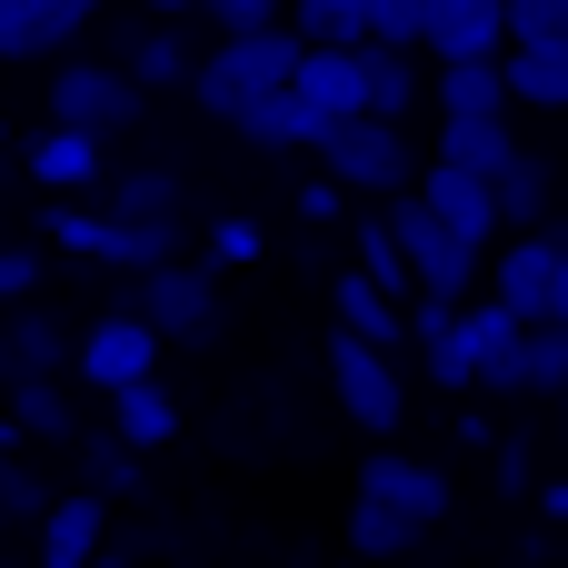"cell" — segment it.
Here are the masks:
<instances>
[{"instance_id": "cell-1", "label": "cell", "mask_w": 568, "mask_h": 568, "mask_svg": "<svg viewBox=\"0 0 568 568\" xmlns=\"http://www.w3.org/2000/svg\"><path fill=\"white\" fill-rule=\"evenodd\" d=\"M320 170L349 190V200H389V190H409L419 180V150H409V120H379V110H339V120H320Z\"/></svg>"}, {"instance_id": "cell-2", "label": "cell", "mask_w": 568, "mask_h": 568, "mask_svg": "<svg viewBox=\"0 0 568 568\" xmlns=\"http://www.w3.org/2000/svg\"><path fill=\"white\" fill-rule=\"evenodd\" d=\"M479 290L509 310V320H568V240L539 220V230H499L479 250Z\"/></svg>"}, {"instance_id": "cell-3", "label": "cell", "mask_w": 568, "mask_h": 568, "mask_svg": "<svg viewBox=\"0 0 568 568\" xmlns=\"http://www.w3.org/2000/svg\"><path fill=\"white\" fill-rule=\"evenodd\" d=\"M290 60H300V30H290V20L220 30V40H210V60H190V90H200V110H210V120H230V110H250L260 90H280V80H290Z\"/></svg>"}, {"instance_id": "cell-4", "label": "cell", "mask_w": 568, "mask_h": 568, "mask_svg": "<svg viewBox=\"0 0 568 568\" xmlns=\"http://www.w3.org/2000/svg\"><path fill=\"white\" fill-rule=\"evenodd\" d=\"M120 310H140L150 329H160V349H210L220 339V280H210V260H150V270H130V300Z\"/></svg>"}, {"instance_id": "cell-5", "label": "cell", "mask_w": 568, "mask_h": 568, "mask_svg": "<svg viewBox=\"0 0 568 568\" xmlns=\"http://www.w3.org/2000/svg\"><path fill=\"white\" fill-rule=\"evenodd\" d=\"M379 220H389V240H399V260H409L419 290H439V300H469V290H479V250H469V240H459L419 190H389Z\"/></svg>"}, {"instance_id": "cell-6", "label": "cell", "mask_w": 568, "mask_h": 568, "mask_svg": "<svg viewBox=\"0 0 568 568\" xmlns=\"http://www.w3.org/2000/svg\"><path fill=\"white\" fill-rule=\"evenodd\" d=\"M140 80L120 70V60H60L50 70V120H70V130H90V140H120V130H140Z\"/></svg>"}, {"instance_id": "cell-7", "label": "cell", "mask_w": 568, "mask_h": 568, "mask_svg": "<svg viewBox=\"0 0 568 568\" xmlns=\"http://www.w3.org/2000/svg\"><path fill=\"white\" fill-rule=\"evenodd\" d=\"M329 389H339V419L349 429H369V439H389L399 419H409V379H399V359L389 349H369V339H329Z\"/></svg>"}, {"instance_id": "cell-8", "label": "cell", "mask_w": 568, "mask_h": 568, "mask_svg": "<svg viewBox=\"0 0 568 568\" xmlns=\"http://www.w3.org/2000/svg\"><path fill=\"white\" fill-rule=\"evenodd\" d=\"M359 499H379V509H399L409 529H449V469H429V459H409V449H369L359 459Z\"/></svg>"}, {"instance_id": "cell-9", "label": "cell", "mask_w": 568, "mask_h": 568, "mask_svg": "<svg viewBox=\"0 0 568 568\" xmlns=\"http://www.w3.org/2000/svg\"><path fill=\"white\" fill-rule=\"evenodd\" d=\"M70 369H80L90 389H120V379H150V369H160V329H150L140 310H110V320H90V329L70 339Z\"/></svg>"}, {"instance_id": "cell-10", "label": "cell", "mask_w": 568, "mask_h": 568, "mask_svg": "<svg viewBox=\"0 0 568 568\" xmlns=\"http://www.w3.org/2000/svg\"><path fill=\"white\" fill-rule=\"evenodd\" d=\"M30 549H40V568H90L100 549H110V499H100V489L40 499V519H30Z\"/></svg>"}, {"instance_id": "cell-11", "label": "cell", "mask_w": 568, "mask_h": 568, "mask_svg": "<svg viewBox=\"0 0 568 568\" xmlns=\"http://www.w3.org/2000/svg\"><path fill=\"white\" fill-rule=\"evenodd\" d=\"M100 20V0H0V60H50Z\"/></svg>"}, {"instance_id": "cell-12", "label": "cell", "mask_w": 568, "mask_h": 568, "mask_svg": "<svg viewBox=\"0 0 568 568\" xmlns=\"http://www.w3.org/2000/svg\"><path fill=\"white\" fill-rule=\"evenodd\" d=\"M100 170H110V140H90L70 120H40L30 150H20V180H40V190H90Z\"/></svg>"}, {"instance_id": "cell-13", "label": "cell", "mask_w": 568, "mask_h": 568, "mask_svg": "<svg viewBox=\"0 0 568 568\" xmlns=\"http://www.w3.org/2000/svg\"><path fill=\"white\" fill-rule=\"evenodd\" d=\"M549 200H559V160L519 140V150L489 170V210H499V230H539V220H549Z\"/></svg>"}, {"instance_id": "cell-14", "label": "cell", "mask_w": 568, "mask_h": 568, "mask_svg": "<svg viewBox=\"0 0 568 568\" xmlns=\"http://www.w3.org/2000/svg\"><path fill=\"white\" fill-rule=\"evenodd\" d=\"M409 190H419V200H429V210H439V220H449L469 250H489V240H499V210H489V180H479V170L419 160V180H409Z\"/></svg>"}, {"instance_id": "cell-15", "label": "cell", "mask_w": 568, "mask_h": 568, "mask_svg": "<svg viewBox=\"0 0 568 568\" xmlns=\"http://www.w3.org/2000/svg\"><path fill=\"white\" fill-rule=\"evenodd\" d=\"M509 30H499V0H429L419 10V60H489Z\"/></svg>"}, {"instance_id": "cell-16", "label": "cell", "mask_w": 568, "mask_h": 568, "mask_svg": "<svg viewBox=\"0 0 568 568\" xmlns=\"http://www.w3.org/2000/svg\"><path fill=\"white\" fill-rule=\"evenodd\" d=\"M509 110H568V40H499Z\"/></svg>"}, {"instance_id": "cell-17", "label": "cell", "mask_w": 568, "mask_h": 568, "mask_svg": "<svg viewBox=\"0 0 568 568\" xmlns=\"http://www.w3.org/2000/svg\"><path fill=\"white\" fill-rule=\"evenodd\" d=\"M349 60H359V110H379V120H409L419 110V50H399V40H349Z\"/></svg>"}, {"instance_id": "cell-18", "label": "cell", "mask_w": 568, "mask_h": 568, "mask_svg": "<svg viewBox=\"0 0 568 568\" xmlns=\"http://www.w3.org/2000/svg\"><path fill=\"white\" fill-rule=\"evenodd\" d=\"M329 310H339V329H349V339H369V349H389V359L409 349V310H399L369 270H339V280H329Z\"/></svg>"}, {"instance_id": "cell-19", "label": "cell", "mask_w": 568, "mask_h": 568, "mask_svg": "<svg viewBox=\"0 0 568 568\" xmlns=\"http://www.w3.org/2000/svg\"><path fill=\"white\" fill-rule=\"evenodd\" d=\"M100 399H110V429H120V439H130L140 459L180 439V399L160 389V369H150V379H120V389H100Z\"/></svg>"}, {"instance_id": "cell-20", "label": "cell", "mask_w": 568, "mask_h": 568, "mask_svg": "<svg viewBox=\"0 0 568 568\" xmlns=\"http://www.w3.org/2000/svg\"><path fill=\"white\" fill-rule=\"evenodd\" d=\"M230 130H240L250 150H310V140H320V110L280 80V90H260L250 110H230Z\"/></svg>"}, {"instance_id": "cell-21", "label": "cell", "mask_w": 568, "mask_h": 568, "mask_svg": "<svg viewBox=\"0 0 568 568\" xmlns=\"http://www.w3.org/2000/svg\"><path fill=\"white\" fill-rule=\"evenodd\" d=\"M509 150H519L509 110H439V160H449V170H479V180H489Z\"/></svg>"}, {"instance_id": "cell-22", "label": "cell", "mask_w": 568, "mask_h": 568, "mask_svg": "<svg viewBox=\"0 0 568 568\" xmlns=\"http://www.w3.org/2000/svg\"><path fill=\"white\" fill-rule=\"evenodd\" d=\"M60 369H70V329L50 310L0 320V379H60Z\"/></svg>"}, {"instance_id": "cell-23", "label": "cell", "mask_w": 568, "mask_h": 568, "mask_svg": "<svg viewBox=\"0 0 568 568\" xmlns=\"http://www.w3.org/2000/svg\"><path fill=\"white\" fill-rule=\"evenodd\" d=\"M90 190H100L110 220H180V210H190V180H180V170H120V180L100 170Z\"/></svg>"}, {"instance_id": "cell-24", "label": "cell", "mask_w": 568, "mask_h": 568, "mask_svg": "<svg viewBox=\"0 0 568 568\" xmlns=\"http://www.w3.org/2000/svg\"><path fill=\"white\" fill-rule=\"evenodd\" d=\"M80 419H70V399H60V379H10V419H0V439H70Z\"/></svg>"}, {"instance_id": "cell-25", "label": "cell", "mask_w": 568, "mask_h": 568, "mask_svg": "<svg viewBox=\"0 0 568 568\" xmlns=\"http://www.w3.org/2000/svg\"><path fill=\"white\" fill-rule=\"evenodd\" d=\"M519 389L529 399L568 389V320H519Z\"/></svg>"}, {"instance_id": "cell-26", "label": "cell", "mask_w": 568, "mask_h": 568, "mask_svg": "<svg viewBox=\"0 0 568 568\" xmlns=\"http://www.w3.org/2000/svg\"><path fill=\"white\" fill-rule=\"evenodd\" d=\"M80 439V429H70ZM80 489H100V499H140V449L120 439V429H90L80 439Z\"/></svg>"}, {"instance_id": "cell-27", "label": "cell", "mask_w": 568, "mask_h": 568, "mask_svg": "<svg viewBox=\"0 0 568 568\" xmlns=\"http://www.w3.org/2000/svg\"><path fill=\"white\" fill-rule=\"evenodd\" d=\"M349 549H359V559H419V549H429V529H409L399 509H379V499H359V489H349Z\"/></svg>"}, {"instance_id": "cell-28", "label": "cell", "mask_w": 568, "mask_h": 568, "mask_svg": "<svg viewBox=\"0 0 568 568\" xmlns=\"http://www.w3.org/2000/svg\"><path fill=\"white\" fill-rule=\"evenodd\" d=\"M120 70H130L140 90H170V80H190V40L160 20V30H140V40H130V60H120Z\"/></svg>"}, {"instance_id": "cell-29", "label": "cell", "mask_w": 568, "mask_h": 568, "mask_svg": "<svg viewBox=\"0 0 568 568\" xmlns=\"http://www.w3.org/2000/svg\"><path fill=\"white\" fill-rule=\"evenodd\" d=\"M359 270L389 290V300H409L419 280H409V260H399V240H389V220H379V200H359Z\"/></svg>"}, {"instance_id": "cell-30", "label": "cell", "mask_w": 568, "mask_h": 568, "mask_svg": "<svg viewBox=\"0 0 568 568\" xmlns=\"http://www.w3.org/2000/svg\"><path fill=\"white\" fill-rule=\"evenodd\" d=\"M359 10H369V0H280V20H290L300 40H359Z\"/></svg>"}, {"instance_id": "cell-31", "label": "cell", "mask_w": 568, "mask_h": 568, "mask_svg": "<svg viewBox=\"0 0 568 568\" xmlns=\"http://www.w3.org/2000/svg\"><path fill=\"white\" fill-rule=\"evenodd\" d=\"M509 40H568V0H499Z\"/></svg>"}, {"instance_id": "cell-32", "label": "cell", "mask_w": 568, "mask_h": 568, "mask_svg": "<svg viewBox=\"0 0 568 568\" xmlns=\"http://www.w3.org/2000/svg\"><path fill=\"white\" fill-rule=\"evenodd\" d=\"M190 20H210V30H260V20H280V0H190Z\"/></svg>"}, {"instance_id": "cell-33", "label": "cell", "mask_w": 568, "mask_h": 568, "mask_svg": "<svg viewBox=\"0 0 568 568\" xmlns=\"http://www.w3.org/2000/svg\"><path fill=\"white\" fill-rule=\"evenodd\" d=\"M40 290V250L30 240H0V300H30Z\"/></svg>"}, {"instance_id": "cell-34", "label": "cell", "mask_w": 568, "mask_h": 568, "mask_svg": "<svg viewBox=\"0 0 568 568\" xmlns=\"http://www.w3.org/2000/svg\"><path fill=\"white\" fill-rule=\"evenodd\" d=\"M40 499H50V489H40L20 459H0V519H40Z\"/></svg>"}, {"instance_id": "cell-35", "label": "cell", "mask_w": 568, "mask_h": 568, "mask_svg": "<svg viewBox=\"0 0 568 568\" xmlns=\"http://www.w3.org/2000/svg\"><path fill=\"white\" fill-rule=\"evenodd\" d=\"M210 270H230V260H260V220H210Z\"/></svg>"}, {"instance_id": "cell-36", "label": "cell", "mask_w": 568, "mask_h": 568, "mask_svg": "<svg viewBox=\"0 0 568 568\" xmlns=\"http://www.w3.org/2000/svg\"><path fill=\"white\" fill-rule=\"evenodd\" d=\"M339 210H349L339 180H310V190H300V220H339Z\"/></svg>"}, {"instance_id": "cell-37", "label": "cell", "mask_w": 568, "mask_h": 568, "mask_svg": "<svg viewBox=\"0 0 568 568\" xmlns=\"http://www.w3.org/2000/svg\"><path fill=\"white\" fill-rule=\"evenodd\" d=\"M499 489H509V499L529 489V439H499Z\"/></svg>"}, {"instance_id": "cell-38", "label": "cell", "mask_w": 568, "mask_h": 568, "mask_svg": "<svg viewBox=\"0 0 568 568\" xmlns=\"http://www.w3.org/2000/svg\"><path fill=\"white\" fill-rule=\"evenodd\" d=\"M150 10H160V20H190V0H150Z\"/></svg>"}]
</instances>
